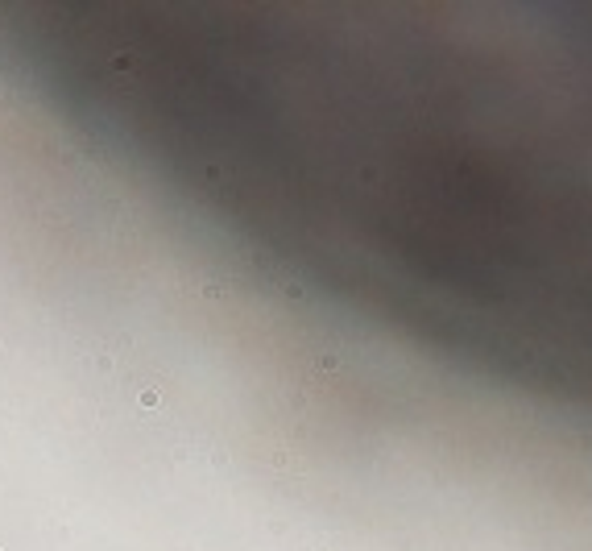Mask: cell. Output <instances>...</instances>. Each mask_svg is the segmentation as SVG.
<instances>
[{"mask_svg":"<svg viewBox=\"0 0 592 551\" xmlns=\"http://www.w3.org/2000/svg\"><path fill=\"white\" fill-rule=\"evenodd\" d=\"M158 402H162L158 390H141V406H158Z\"/></svg>","mask_w":592,"mask_h":551,"instance_id":"obj_1","label":"cell"}]
</instances>
